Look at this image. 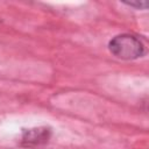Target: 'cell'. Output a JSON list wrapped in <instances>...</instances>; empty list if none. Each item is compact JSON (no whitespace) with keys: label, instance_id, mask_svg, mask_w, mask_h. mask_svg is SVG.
I'll return each mask as SVG.
<instances>
[{"label":"cell","instance_id":"6da1fadb","mask_svg":"<svg viewBox=\"0 0 149 149\" xmlns=\"http://www.w3.org/2000/svg\"><path fill=\"white\" fill-rule=\"evenodd\" d=\"M109 51L120 59H136L146 54L143 42L135 35L120 34L114 36L108 43Z\"/></svg>","mask_w":149,"mask_h":149},{"label":"cell","instance_id":"7a4b0ae2","mask_svg":"<svg viewBox=\"0 0 149 149\" xmlns=\"http://www.w3.org/2000/svg\"><path fill=\"white\" fill-rule=\"evenodd\" d=\"M51 136V129L48 127H36L30 129H23L22 144L26 147H38L49 141Z\"/></svg>","mask_w":149,"mask_h":149},{"label":"cell","instance_id":"3957f363","mask_svg":"<svg viewBox=\"0 0 149 149\" xmlns=\"http://www.w3.org/2000/svg\"><path fill=\"white\" fill-rule=\"evenodd\" d=\"M127 5H129V6H132V7H137V8H146V7H147V1L137 2V3H133V2H127Z\"/></svg>","mask_w":149,"mask_h":149}]
</instances>
